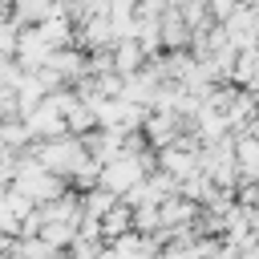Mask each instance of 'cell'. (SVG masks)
Returning a JSON list of instances; mask_svg holds the SVG:
<instances>
[{
	"instance_id": "8",
	"label": "cell",
	"mask_w": 259,
	"mask_h": 259,
	"mask_svg": "<svg viewBox=\"0 0 259 259\" xmlns=\"http://www.w3.org/2000/svg\"><path fill=\"white\" fill-rule=\"evenodd\" d=\"M146 61H150V57H146V49H142L134 36L113 45V65H117V73H121V77H134V73H142V69H146Z\"/></svg>"
},
{
	"instance_id": "18",
	"label": "cell",
	"mask_w": 259,
	"mask_h": 259,
	"mask_svg": "<svg viewBox=\"0 0 259 259\" xmlns=\"http://www.w3.org/2000/svg\"><path fill=\"white\" fill-rule=\"evenodd\" d=\"M4 206L12 210V219H16V223H24V219H28L32 210H36V202H32V198H24L20 190H8V198H4Z\"/></svg>"
},
{
	"instance_id": "3",
	"label": "cell",
	"mask_w": 259,
	"mask_h": 259,
	"mask_svg": "<svg viewBox=\"0 0 259 259\" xmlns=\"http://www.w3.org/2000/svg\"><path fill=\"white\" fill-rule=\"evenodd\" d=\"M81 53H105L117 45V32L109 24V16H89L85 24H77V40H73Z\"/></svg>"
},
{
	"instance_id": "21",
	"label": "cell",
	"mask_w": 259,
	"mask_h": 259,
	"mask_svg": "<svg viewBox=\"0 0 259 259\" xmlns=\"http://www.w3.org/2000/svg\"><path fill=\"white\" fill-rule=\"evenodd\" d=\"M206 259H239V251H235V247H231V243L223 239V243H219V247H214V251H210Z\"/></svg>"
},
{
	"instance_id": "19",
	"label": "cell",
	"mask_w": 259,
	"mask_h": 259,
	"mask_svg": "<svg viewBox=\"0 0 259 259\" xmlns=\"http://www.w3.org/2000/svg\"><path fill=\"white\" fill-rule=\"evenodd\" d=\"M206 8H210V12H214V20L223 24V20H227L235 8H243V0H206Z\"/></svg>"
},
{
	"instance_id": "15",
	"label": "cell",
	"mask_w": 259,
	"mask_h": 259,
	"mask_svg": "<svg viewBox=\"0 0 259 259\" xmlns=\"http://www.w3.org/2000/svg\"><path fill=\"white\" fill-rule=\"evenodd\" d=\"M101 170H105V166L89 158V162H85V166H81V170L69 178V186H73L77 194H89V190H97V186H101Z\"/></svg>"
},
{
	"instance_id": "6",
	"label": "cell",
	"mask_w": 259,
	"mask_h": 259,
	"mask_svg": "<svg viewBox=\"0 0 259 259\" xmlns=\"http://www.w3.org/2000/svg\"><path fill=\"white\" fill-rule=\"evenodd\" d=\"M158 170H166V174H174V178L182 182V178H190V174L202 170V154H190V150H182V146L158 150Z\"/></svg>"
},
{
	"instance_id": "4",
	"label": "cell",
	"mask_w": 259,
	"mask_h": 259,
	"mask_svg": "<svg viewBox=\"0 0 259 259\" xmlns=\"http://www.w3.org/2000/svg\"><path fill=\"white\" fill-rule=\"evenodd\" d=\"M53 53H57V49L40 36V28H24V32H20V45H16V65H20L24 73H36V69L49 65Z\"/></svg>"
},
{
	"instance_id": "16",
	"label": "cell",
	"mask_w": 259,
	"mask_h": 259,
	"mask_svg": "<svg viewBox=\"0 0 259 259\" xmlns=\"http://www.w3.org/2000/svg\"><path fill=\"white\" fill-rule=\"evenodd\" d=\"M134 231H138V235H158V231H162V206H154V202L138 206V210H134Z\"/></svg>"
},
{
	"instance_id": "13",
	"label": "cell",
	"mask_w": 259,
	"mask_h": 259,
	"mask_svg": "<svg viewBox=\"0 0 259 259\" xmlns=\"http://www.w3.org/2000/svg\"><path fill=\"white\" fill-rule=\"evenodd\" d=\"M40 239L53 247V251H69L77 239H81V231L77 227H65V223H45V231H40Z\"/></svg>"
},
{
	"instance_id": "5",
	"label": "cell",
	"mask_w": 259,
	"mask_h": 259,
	"mask_svg": "<svg viewBox=\"0 0 259 259\" xmlns=\"http://www.w3.org/2000/svg\"><path fill=\"white\" fill-rule=\"evenodd\" d=\"M49 69H57L65 77V85H77L81 77H89V53H81L77 45L73 49H57L49 57Z\"/></svg>"
},
{
	"instance_id": "12",
	"label": "cell",
	"mask_w": 259,
	"mask_h": 259,
	"mask_svg": "<svg viewBox=\"0 0 259 259\" xmlns=\"http://www.w3.org/2000/svg\"><path fill=\"white\" fill-rule=\"evenodd\" d=\"M16 93H20V117H32V113H36V105L49 97V89L40 85V77H36V73H28V77H24V85H20Z\"/></svg>"
},
{
	"instance_id": "17",
	"label": "cell",
	"mask_w": 259,
	"mask_h": 259,
	"mask_svg": "<svg viewBox=\"0 0 259 259\" xmlns=\"http://www.w3.org/2000/svg\"><path fill=\"white\" fill-rule=\"evenodd\" d=\"M8 121H24L20 117V93L0 85V125H8Z\"/></svg>"
},
{
	"instance_id": "22",
	"label": "cell",
	"mask_w": 259,
	"mask_h": 259,
	"mask_svg": "<svg viewBox=\"0 0 259 259\" xmlns=\"http://www.w3.org/2000/svg\"><path fill=\"white\" fill-rule=\"evenodd\" d=\"M243 4H247V8H255V12H259V0H243Z\"/></svg>"
},
{
	"instance_id": "7",
	"label": "cell",
	"mask_w": 259,
	"mask_h": 259,
	"mask_svg": "<svg viewBox=\"0 0 259 259\" xmlns=\"http://www.w3.org/2000/svg\"><path fill=\"white\" fill-rule=\"evenodd\" d=\"M53 12H57V0H16L8 16H12L20 28H40Z\"/></svg>"
},
{
	"instance_id": "11",
	"label": "cell",
	"mask_w": 259,
	"mask_h": 259,
	"mask_svg": "<svg viewBox=\"0 0 259 259\" xmlns=\"http://www.w3.org/2000/svg\"><path fill=\"white\" fill-rule=\"evenodd\" d=\"M81 202H85V219H97V223H101V219H105V214H109V210H113V206H117L121 198H117L113 190H105V186H97V190H89V194H81Z\"/></svg>"
},
{
	"instance_id": "10",
	"label": "cell",
	"mask_w": 259,
	"mask_h": 259,
	"mask_svg": "<svg viewBox=\"0 0 259 259\" xmlns=\"http://www.w3.org/2000/svg\"><path fill=\"white\" fill-rule=\"evenodd\" d=\"M65 125H69L73 138H89L93 130H101V125H97V109H93L89 101H77V105L65 113Z\"/></svg>"
},
{
	"instance_id": "9",
	"label": "cell",
	"mask_w": 259,
	"mask_h": 259,
	"mask_svg": "<svg viewBox=\"0 0 259 259\" xmlns=\"http://www.w3.org/2000/svg\"><path fill=\"white\" fill-rule=\"evenodd\" d=\"M125 235H134V210H130L125 202H117V206L101 219V239H105V243H117V239H125Z\"/></svg>"
},
{
	"instance_id": "2",
	"label": "cell",
	"mask_w": 259,
	"mask_h": 259,
	"mask_svg": "<svg viewBox=\"0 0 259 259\" xmlns=\"http://www.w3.org/2000/svg\"><path fill=\"white\" fill-rule=\"evenodd\" d=\"M24 125L32 130V138H36V142H49V138H65V134H69L65 113H61V105H57L53 97H45V101L36 105V113H32V117H24Z\"/></svg>"
},
{
	"instance_id": "23",
	"label": "cell",
	"mask_w": 259,
	"mask_h": 259,
	"mask_svg": "<svg viewBox=\"0 0 259 259\" xmlns=\"http://www.w3.org/2000/svg\"><path fill=\"white\" fill-rule=\"evenodd\" d=\"M255 109H259V89H255Z\"/></svg>"
},
{
	"instance_id": "1",
	"label": "cell",
	"mask_w": 259,
	"mask_h": 259,
	"mask_svg": "<svg viewBox=\"0 0 259 259\" xmlns=\"http://www.w3.org/2000/svg\"><path fill=\"white\" fill-rule=\"evenodd\" d=\"M32 158H36L49 174H57V178H73V174L89 162V150H85V142H81V138L65 134V138L32 142Z\"/></svg>"
},
{
	"instance_id": "14",
	"label": "cell",
	"mask_w": 259,
	"mask_h": 259,
	"mask_svg": "<svg viewBox=\"0 0 259 259\" xmlns=\"http://www.w3.org/2000/svg\"><path fill=\"white\" fill-rule=\"evenodd\" d=\"M235 158H239V170H255L259 174V138L255 134H239L235 138Z\"/></svg>"
},
{
	"instance_id": "20",
	"label": "cell",
	"mask_w": 259,
	"mask_h": 259,
	"mask_svg": "<svg viewBox=\"0 0 259 259\" xmlns=\"http://www.w3.org/2000/svg\"><path fill=\"white\" fill-rule=\"evenodd\" d=\"M235 251H239V259H259V235H251V239L239 243Z\"/></svg>"
}]
</instances>
